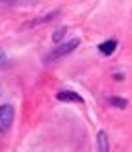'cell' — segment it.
Masks as SVG:
<instances>
[{
	"mask_svg": "<svg viewBox=\"0 0 132 152\" xmlns=\"http://www.w3.org/2000/svg\"><path fill=\"white\" fill-rule=\"evenodd\" d=\"M78 45H80L78 39H71V41L58 43L56 47H54V48L49 52V54H46L45 61H46V63H52V61H56V59H60V58H63V56H67V54H71L74 48H78Z\"/></svg>",
	"mask_w": 132,
	"mask_h": 152,
	"instance_id": "1",
	"label": "cell"
},
{
	"mask_svg": "<svg viewBox=\"0 0 132 152\" xmlns=\"http://www.w3.org/2000/svg\"><path fill=\"white\" fill-rule=\"evenodd\" d=\"M13 117H15V110L11 104L0 106V132L10 130V126L13 124Z\"/></svg>",
	"mask_w": 132,
	"mask_h": 152,
	"instance_id": "2",
	"label": "cell"
},
{
	"mask_svg": "<svg viewBox=\"0 0 132 152\" xmlns=\"http://www.w3.org/2000/svg\"><path fill=\"white\" fill-rule=\"evenodd\" d=\"M56 98L60 102H78V104L84 102V98L78 93H74V91H60V93L56 95Z\"/></svg>",
	"mask_w": 132,
	"mask_h": 152,
	"instance_id": "3",
	"label": "cell"
},
{
	"mask_svg": "<svg viewBox=\"0 0 132 152\" xmlns=\"http://www.w3.org/2000/svg\"><path fill=\"white\" fill-rule=\"evenodd\" d=\"M97 150L99 152H110V141H108V134L100 130L97 134Z\"/></svg>",
	"mask_w": 132,
	"mask_h": 152,
	"instance_id": "4",
	"label": "cell"
},
{
	"mask_svg": "<svg viewBox=\"0 0 132 152\" xmlns=\"http://www.w3.org/2000/svg\"><path fill=\"white\" fill-rule=\"evenodd\" d=\"M115 48H117V41H115V39H108L103 45H99V50L103 52L104 56H112Z\"/></svg>",
	"mask_w": 132,
	"mask_h": 152,
	"instance_id": "5",
	"label": "cell"
},
{
	"mask_svg": "<svg viewBox=\"0 0 132 152\" xmlns=\"http://www.w3.org/2000/svg\"><path fill=\"white\" fill-rule=\"evenodd\" d=\"M110 104L115 106V108H127V100H125V98H117V96H112Z\"/></svg>",
	"mask_w": 132,
	"mask_h": 152,
	"instance_id": "6",
	"label": "cell"
},
{
	"mask_svg": "<svg viewBox=\"0 0 132 152\" xmlns=\"http://www.w3.org/2000/svg\"><path fill=\"white\" fill-rule=\"evenodd\" d=\"M65 35V28H61V30H58V32H54V43H61V37Z\"/></svg>",
	"mask_w": 132,
	"mask_h": 152,
	"instance_id": "7",
	"label": "cell"
},
{
	"mask_svg": "<svg viewBox=\"0 0 132 152\" xmlns=\"http://www.w3.org/2000/svg\"><path fill=\"white\" fill-rule=\"evenodd\" d=\"M4 61V54H2V52H0V63H2Z\"/></svg>",
	"mask_w": 132,
	"mask_h": 152,
	"instance_id": "8",
	"label": "cell"
},
{
	"mask_svg": "<svg viewBox=\"0 0 132 152\" xmlns=\"http://www.w3.org/2000/svg\"><path fill=\"white\" fill-rule=\"evenodd\" d=\"M2 2H13V0H2Z\"/></svg>",
	"mask_w": 132,
	"mask_h": 152,
	"instance_id": "9",
	"label": "cell"
}]
</instances>
